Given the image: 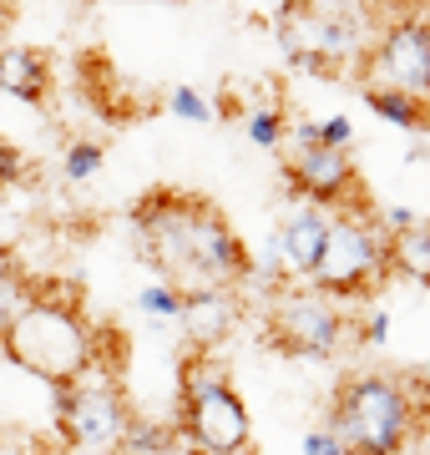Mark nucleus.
Listing matches in <instances>:
<instances>
[{"label": "nucleus", "instance_id": "obj_11", "mask_svg": "<svg viewBox=\"0 0 430 455\" xmlns=\"http://www.w3.org/2000/svg\"><path fill=\"white\" fill-rule=\"evenodd\" d=\"M0 92L26 101V107H46L56 97V66H51V56L36 46H0Z\"/></svg>", "mask_w": 430, "mask_h": 455}, {"label": "nucleus", "instance_id": "obj_2", "mask_svg": "<svg viewBox=\"0 0 430 455\" xmlns=\"http://www.w3.org/2000/svg\"><path fill=\"white\" fill-rule=\"evenodd\" d=\"M339 445L349 455H410V445L426 435L420 405H415L405 374L390 370H349L330 390L324 410Z\"/></svg>", "mask_w": 430, "mask_h": 455}, {"label": "nucleus", "instance_id": "obj_26", "mask_svg": "<svg viewBox=\"0 0 430 455\" xmlns=\"http://www.w3.org/2000/svg\"><path fill=\"white\" fill-rule=\"evenodd\" d=\"M380 223L390 228V233H405V228H415V223H420V218H415L410 208H390V212H385V218H380Z\"/></svg>", "mask_w": 430, "mask_h": 455}, {"label": "nucleus", "instance_id": "obj_8", "mask_svg": "<svg viewBox=\"0 0 430 455\" xmlns=\"http://www.w3.org/2000/svg\"><path fill=\"white\" fill-rule=\"evenodd\" d=\"M56 395V430L67 440L71 451H92V455H107V451H122V440L132 430V405H127V390L122 379H82L71 390H51Z\"/></svg>", "mask_w": 430, "mask_h": 455}, {"label": "nucleus", "instance_id": "obj_19", "mask_svg": "<svg viewBox=\"0 0 430 455\" xmlns=\"http://www.w3.org/2000/svg\"><path fill=\"white\" fill-rule=\"evenodd\" d=\"M182 304H187V299H182L172 283H163V278L137 293V309L147 314V319H157V324H178V319H182Z\"/></svg>", "mask_w": 430, "mask_h": 455}, {"label": "nucleus", "instance_id": "obj_6", "mask_svg": "<svg viewBox=\"0 0 430 455\" xmlns=\"http://www.w3.org/2000/svg\"><path fill=\"white\" fill-rule=\"evenodd\" d=\"M283 182H289V197L304 203V208H324V212H354L364 208V178L354 157L345 147H324L315 137V122H289V137H283Z\"/></svg>", "mask_w": 430, "mask_h": 455}, {"label": "nucleus", "instance_id": "obj_22", "mask_svg": "<svg viewBox=\"0 0 430 455\" xmlns=\"http://www.w3.org/2000/svg\"><path fill=\"white\" fill-rule=\"evenodd\" d=\"M349 334H354L360 344H370V349H385V339H390V314H385V309H370L360 324H349Z\"/></svg>", "mask_w": 430, "mask_h": 455}, {"label": "nucleus", "instance_id": "obj_25", "mask_svg": "<svg viewBox=\"0 0 430 455\" xmlns=\"http://www.w3.org/2000/svg\"><path fill=\"white\" fill-rule=\"evenodd\" d=\"M304 455H349V451L339 445L330 425H315V430H304Z\"/></svg>", "mask_w": 430, "mask_h": 455}, {"label": "nucleus", "instance_id": "obj_13", "mask_svg": "<svg viewBox=\"0 0 430 455\" xmlns=\"http://www.w3.org/2000/svg\"><path fill=\"white\" fill-rule=\"evenodd\" d=\"M360 97L380 122H395V127H405V132H430V97H410V92L370 86V82H360Z\"/></svg>", "mask_w": 430, "mask_h": 455}, {"label": "nucleus", "instance_id": "obj_9", "mask_svg": "<svg viewBox=\"0 0 430 455\" xmlns=\"http://www.w3.org/2000/svg\"><path fill=\"white\" fill-rule=\"evenodd\" d=\"M360 82L395 86V92H410V97H430V20L390 16L380 41L364 51Z\"/></svg>", "mask_w": 430, "mask_h": 455}, {"label": "nucleus", "instance_id": "obj_10", "mask_svg": "<svg viewBox=\"0 0 430 455\" xmlns=\"http://www.w3.org/2000/svg\"><path fill=\"white\" fill-rule=\"evenodd\" d=\"M324 233H330V212L324 208H304V203H299V208L279 223V233H274V253L289 263V274L309 283L319 253H324Z\"/></svg>", "mask_w": 430, "mask_h": 455}, {"label": "nucleus", "instance_id": "obj_1", "mask_svg": "<svg viewBox=\"0 0 430 455\" xmlns=\"http://www.w3.org/2000/svg\"><path fill=\"white\" fill-rule=\"evenodd\" d=\"M132 243L152 274L172 283L182 299L198 293H238L253 278V253L238 228L223 218L213 197L152 188L132 203Z\"/></svg>", "mask_w": 430, "mask_h": 455}, {"label": "nucleus", "instance_id": "obj_7", "mask_svg": "<svg viewBox=\"0 0 430 455\" xmlns=\"http://www.w3.org/2000/svg\"><path fill=\"white\" fill-rule=\"evenodd\" d=\"M349 339V319L345 309L324 299L319 289H274L268 299V314H264V344L274 355H289V359H334Z\"/></svg>", "mask_w": 430, "mask_h": 455}, {"label": "nucleus", "instance_id": "obj_16", "mask_svg": "<svg viewBox=\"0 0 430 455\" xmlns=\"http://www.w3.org/2000/svg\"><path fill=\"white\" fill-rule=\"evenodd\" d=\"M26 304H31V268H26L16 253L0 248V329L11 324Z\"/></svg>", "mask_w": 430, "mask_h": 455}, {"label": "nucleus", "instance_id": "obj_28", "mask_svg": "<svg viewBox=\"0 0 430 455\" xmlns=\"http://www.w3.org/2000/svg\"><path fill=\"white\" fill-rule=\"evenodd\" d=\"M420 374H426V379H430V364H426V370H420Z\"/></svg>", "mask_w": 430, "mask_h": 455}, {"label": "nucleus", "instance_id": "obj_12", "mask_svg": "<svg viewBox=\"0 0 430 455\" xmlns=\"http://www.w3.org/2000/svg\"><path fill=\"white\" fill-rule=\"evenodd\" d=\"M182 329H187V349H218L238 324V293H198L182 304Z\"/></svg>", "mask_w": 430, "mask_h": 455}, {"label": "nucleus", "instance_id": "obj_3", "mask_svg": "<svg viewBox=\"0 0 430 455\" xmlns=\"http://www.w3.org/2000/svg\"><path fill=\"white\" fill-rule=\"evenodd\" d=\"M178 445L203 455H253V420L233 385L228 359L213 349H187L178 359Z\"/></svg>", "mask_w": 430, "mask_h": 455}, {"label": "nucleus", "instance_id": "obj_21", "mask_svg": "<svg viewBox=\"0 0 430 455\" xmlns=\"http://www.w3.org/2000/svg\"><path fill=\"white\" fill-rule=\"evenodd\" d=\"M167 112L182 116V122H213V101L203 92H193V86H172L167 92Z\"/></svg>", "mask_w": 430, "mask_h": 455}, {"label": "nucleus", "instance_id": "obj_27", "mask_svg": "<svg viewBox=\"0 0 430 455\" xmlns=\"http://www.w3.org/2000/svg\"><path fill=\"white\" fill-rule=\"evenodd\" d=\"M172 455H203V451H187V445H178V451H172Z\"/></svg>", "mask_w": 430, "mask_h": 455}, {"label": "nucleus", "instance_id": "obj_23", "mask_svg": "<svg viewBox=\"0 0 430 455\" xmlns=\"http://www.w3.org/2000/svg\"><path fill=\"white\" fill-rule=\"evenodd\" d=\"M315 137L324 147H345L349 152V142H354V122H349V116H324V122H315Z\"/></svg>", "mask_w": 430, "mask_h": 455}, {"label": "nucleus", "instance_id": "obj_17", "mask_svg": "<svg viewBox=\"0 0 430 455\" xmlns=\"http://www.w3.org/2000/svg\"><path fill=\"white\" fill-rule=\"evenodd\" d=\"M243 132H249L253 147H268V152H279L283 137H289V112H283L279 101H268V107H253L243 112Z\"/></svg>", "mask_w": 430, "mask_h": 455}, {"label": "nucleus", "instance_id": "obj_5", "mask_svg": "<svg viewBox=\"0 0 430 455\" xmlns=\"http://www.w3.org/2000/svg\"><path fill=\"white\" fill-rule=\"evenodd\" d=\"M390 278H395L390 274V228L370 208L330 212L324 253L309 274V289H319L334 304H349V299H375Z\"/></svg>", "mask_w": 430, "mask_h": 455}, {"label": "nucleus", "instance_id": "obj_15", "mask_svg": "<svg viewBox=\"0 0 430 455\" xmlns=\"http://www.w3.org/2000/svg\"><path fill=\"white\" fill-rule=\"evenodd\" d=\"M132 364V339L122 324H92V374L97 379H122Z\"/></svg>", "mask_w": 430, "mask_h": 455}, {"label": "nucleus", "instance_id": "obj_18", "mask_svg": "<svg viewBox=\"0 0 430 455\" xmlns=\"http://www.w3.org/2000/svg\"><path fill=\"white\" fill-rule=\"evenodd\" d=\"M127 455H172L178 451V430L172 425H147V420H132L127 440H122Z\"/></svg>", "mask_w": 430, "mask_h": 455}, {"label": "nucleus", "instance_id": "obj_20", "mask_svg": "<svg viewBox=\"0 0 430 455\" xmlns=\"http://www.w3.org/2000/svg\"><path fill=\"white\" fill-rule=\"evenodd\" d=\"M101 163H107L101 142L82 137V142H71V147H67V157H61V178H67V182H92V178L101 172Z\"/></svg>", "mask_w": 430, "mask_h": 455}, {"label": "nucleus", "instance_id": "obj_14", "mask_svg": "<svg viewBox=\"0 0 430 455\" xmlns=\"http://www.w3.org/2000/svg\"><path fill=\"white\" fill-rule=\"evenodd\" d=\"M390 274L430 289V223L426 218L415 228H405V233H390Z\"/></svg>", "mask_w": 430, "mask_h": 455}, {"label": "nucleus", "instance_id": "obj_4", "mask_svg": "<svg viewBox=\"0 0 430 455\" xmlns=\"http://www.w3.org/2000/svg\"><path fill=\"white\" fill-rule=\"evenodd\" d=\"M0 355L51 390H71V385L92 379V319L71 304L31 299L0 329Z\"/></svg>", "mask_w": 430, "mask_h": 455}, {"label": "nucleus", "instance_id": "obj_24", "mask_svg": "<svg viewBox=\"0 0 430 455\" xmlns=\"http://www.w3.org/2000/svg\"><path fill=\"white\" fill-rule=\"evenodd\" d=\"M26 178V152H20L11 137H0V188H11V182Z\"/></svg>", "mask_w": 430, "mask_h": 455}]
</instances>
